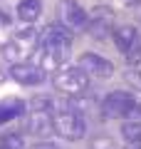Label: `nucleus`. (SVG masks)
I'll list each match as a JSON object with an SVG mask.
<instances>
[{
  "label": "nucleus",
  "instance_id": "obj_16",
  "mask_svg": "<svg viewBox=\"0 0 141 149\" xmlns=\"http://www.w3.org/2000/svg\"><path fill=\"white\" fill-rule=\"evenodd\" d=\"M126 80L129 82H134L136 87L141 90V65H134V67L129 70V74H126Z\"/></svg>",
  "mask_w": 141,
  "mask_h": 149
},
{
  "label": "nucleus",
  "instance_id": "obj_13",
  "mask_svg": "<svg viewBox=\"0 0 141 149\" xmlns=\"http://www.w3.org/2000/svg\"><path fill=\"white\" fill-rule=\"evenodd\" d=\"M121 137L131 144H139L141 142V122L139 119H124L121 124Z\"/></svg>",
  "mask_w": 141,
  "mask_h": 149
},
{
  "label": "nucleus",
  "instance_id": "obj_8",
  "mask_svg": "<svg viewBox=\"0 0 141 149\" xmlns=\"http://www.w3.org/2000/svg\"><path fill=\"white\" fill-rule=\"evenodd\" d=\"M84 30L92 37H97V40L109 37V32H114V15L109 13V8H94V13H92V17H89Z\"/></svg>",
  "mask_w": 141,
  "mask_h": 149
},
{
  "label": "nucleus",
  "instance_id": "obj_19",
  "mask_svg": "<svg viewBox=\"0 0 141 149\" xmlns=\"http://www.w3.org/2000/svg\"><path fill=\"white\" fill-rule=\"evenodd\" d=\"M30 149H57L52 142H40V144H35V147H30Z\"/></svg>",
  "mask_w": 141,
  "mask_h": 149
},
{
  "label": "nucleus",
  "instance_id": "obj_14",
  "mask_svg": "<svg viewBox=\"0 0 141 149\" xmlns=\"http://www.w3.org/2000/svg\"><path fill=\"white\" fill-rule=\"evenodd\" d=\"M124 57H126V62H129V67H134V65H141V30H139V35H136L134 45L129 47V52H126Z\"/></svg>",
  "mask_w": 141,
  "mask_h": 149
},
{
  "label": "nucleus",
  "instance_id": "obj_20",
  "mask_svg": "<svg viewBox=\"0 0 141 149\" xmlns=\"http://www.w3.org/2000/svg\"><path fill=\"white\" fill-rule=\"evenodd\" d=\"M126 149H139V144H131V142H129V147H126Z\"/></svg>",
  "mask_w": 141,
  "mask_h": 149
},
{
  "label": "nucleus",
  "instance_id": "obj_1",
  "mask_svg": "<svg viewBox=\"0 0 141 149\" xmlns=\"http://www.w3.org/2000/svg\"><path fill=\"white\" fill-rule=\"evenodd\" d=\"M40 45H42V67L57 72L64 65V60L72 52V35H69V27L64 25H47L45 30H40Z\"/></svg>",
  "mask_w": 141,
  "mask_h": 149
},
{
  "label": "nucleus",
  "instance_id": "obj_4",
  "mask_svg": "<svg viewBox=\"0 0 141 149\" xmlns=\"http://www.w3.org/2000/svg\"><path fill=\"white\" fill-rule=\"evenodd\" d=\"M52 85L64 97H82L89 90V74L79 65H62L57 72H52Z\"/></svg>",
  "mask_w": 141,
  "mask_h": 149
},
{
  "label": "nucleus",
  "instance_id": "obj_21",
  "mask_svg": "<svg viewBox=\"0 0 141 149\" xmlns=\"http://www.w3.org/2000/svg\"><path fill=\"white\" fill-rule=\"evenodd\" d=\"M124 3H126V5H134V3H136V0H124Z\"/></svg>",
  "mask_w": 141,
  "mask_h": 149
},
{
  "label": "nucleus",
  "instance_id": "obj_22",
  "mask_svg": "<svg viewBox=\"0 0 141 149\" xmlns=\"http://www.w3.org/2000/svg\"><path fill=\"white\" fill-rule=\"evenodd\" d=\"M139 149H141V142H139Z\"/></svg>",
  "mask_w": 141,
  "mask_h": 149
},
{
  "label": "nucleus",
  "instance_id": "obj_7",
  "mask_svg": "<svg viewBox=\"0 0 141 149\" xmlns=\"http://www.w3.org/2000/svg\"><path fill=\"white\" fill-rule=\"evenodd\" d=\"M77 65L89 74V77H97V80H106V77L114 74V65L106 57L97 55V52H84L82 57L77 60Z\"/></svg>",
  "mask_w": 141,
  "mask_h": 149
},
{
  "label": "nucleus",
  "instance_id": "obj_18",
  "mask_svg": "<svg viewBox=\"0 0 141 149\" xmlns=\"http://www.w3.org/2000/svg\"><path fill=\"white\" fill-rule=\"evenodd\" d=\"M129 119H139V122H141V100L136 102V107H134V112H131V117H129Z\"/></svg>",
  "mask_w": 141,
  "mask_h": 149
},
{
  "label": "nucleus",
  "instance_id": "obj_2",
  "mask_svg": "<svg viewBox=\"0 0 141 149\" xmlns=\"http://www.w3.org/2000/svg\"><path fill=\"white\" fill-rule=\"evenodd\" d=\"M55 134L67 142H77L87 134V122L82 112L72 107V97L55 100Z\"/></svg>",
  "mask_w": 141,
  "mask_h": 149
},
{
  "label": "nucleus",
  "instance_id": "obj_17",
  "mask_svg": "<svg viewBox=\"0 0 141 149\" xmlns=\"http://www.w3.org/2000/svg\"><path fill=\"white\" fill-rule=\"evenodd\" d=\"M131 15H134L136 22H141V0H136L134 5H131Z\"/></svg>",
  "mask_w": 141,
  "mask_h": 149
},
{
  "label": "nucleus",
  "instance_id": "obj_5",
  "mask_svg": "<svg viewBox=\"0 0 141 149\" xmlns=\"http://www.w3.org/2000/svg\"><path fill=\"white\" fill-rule=\"evenodd\" d=\"M136 102H139V97L134 95V92L129 90H116V92H109V95L102 100L99 109L104 117L109 119H129L131 112H134Z\"/></svg>",
  "mask_w": 141,
  "mask_h": 149
},
{
  "label": "nucleus",
  "instance_id": "obj_11",
  "mask_svg": "<svg viewBox=\"0 0 141 149\" xmlns=\"http://www.w3.org/2000/svg\"><path fill=\"white\" fill-rule=\"evenodd\" d=\"M136 35H139V27H134V25H116L114 32H111V37H114V45L119 47L121 55L129 52V47L134 45Z\"/></svg>",
  "mask_w": 141,
  "mask_h": 149
},
{
  "label": "nucleus",
  "instance_id": "obj_9",
  "mask_svg": "<svg viewBox=\"0 0 141 149\" xmlns=\"http://www.w3.org/2000/svg\"><path fill=\"white\" fill-rule=\"evenodd\" d=\"M59 15H62V22L69 27V30H82V27H87V22H89L87 10L79 5L77 0H62Z\"/></svg>",
  "mask_w": 141,
  "mask_h": 149
},
{
  "label": "nucleus",
  "instance_id": "obj_3",
  "mask_svg": "<svg viewBox=\"0 0 141 149\" xmlns=\"http://www.w3.org/2000/svg\"><path fill=\"white\" fill-rule=\"evenodd\" d=\"M37 50H42V45H40V30H30V27H25V30L15 32V35L5 42L3 55H5V60L10 65H15V62H30L32 55H35Z\"/></svg>",
  "mask_w": 141,
  "mask_h": 149
},
{
  "label": "nucleus",
  "instance_id": "obj_15",
  "mask_svg": "<svg viewBox=\"0 0 141 149\" xmlns=\"http://www.w3.org/2000/svg\"><path fill=\"white\" fill-rule=\"evenodd\" d=\"M0 149H25V144L17 134H8V137H0Z\"/></svg>",
  "mask_w": 141,
  "mask_h": 149
},
{
  "label": "nucleus",
  "instance_id": "obj_12",
  "mask_svg": "<svg viewBox=\"0 0 141 149\" xmlns=\"http://www.w3.org/2000/svg\"><path fill=\"white\" fill-rule=\"evenodd\" d=\"M25 102L22 100H8V102H0V124L10 122L15 117H22L25 114Z\"/></svg>",
  "mask_w": 141,
  "mask_h": 149
},
{
  "label": "nucleus",
  "instance_id": "obj_6",
  "mask_svg": "<svg viewBox=\"0 0 141 149\" xmlns=\"http://www.w3.org/2000/svg\"><path fill=\"white\" fill-rule=\"evenodd\" d=\"M10 77L17 82V85H25V87H35L45 82V67L42 65L30 62H15L10 65Z\"/></svg>",
  "mask_w": 141,
  "mask_h": 149
},
{
  "label": "nucleus",
  "instance_id": "obj_10",
  "mask_svg": "<svg viewBox=\"0 0 141 149\" xmlns=\"http://www.w3.org/2000/svg\"><path fill=\"white\" fill-rule=\"evenodd\" d=\"M15 15L20 22H25V25H32V22L40 20L42 15V0H20L15 8Z\"/></svg>",
  "mask_w": 141,
  "mask_h": 149
}]
</instances>
